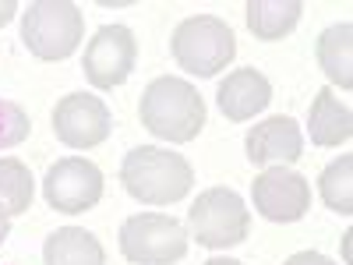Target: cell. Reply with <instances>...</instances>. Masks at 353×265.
Segmentation results:
<instances>
[{
  "label": "cell",
  "instance_id": "obj_1",
  "mask_svg": "<svg viewBox=\"0 0 353 265\" xmlns=\"http://www.w3.org/2000/svg\"><path fill=\"white\" fill-rule=\"evenodd\" d=\"M138 117L149 135L184 145V141H194L205 128V99L198 96V88L191 81L163 75L149 81V88L141 92Z\"/></svg>",
  "mask_w": 353,
  "mask_h": 265
},
{
  "label": "cell",
  "instance_id": "obj_2",
  "mask_svg": "<svg viewBox=\"0 0 353 265\" xmlns=\"http://www.w3.org/2000/svg\"><path fill=\"white\" fill-rule=\"evenodd\" d=\"M121 184L141 205H173L188 198L194 170L181 153L159 149V145H138L121 163Z\"/></svg>",
  "mask_w": 353,
  "mask_h": 265
},
{
  "label": "cell",
  "instance_id": "obj_3",
  "mask_svg": "<svg viewBox=\"0 0 353 265\" xmlns=\"http://www.w3.org/2000/svg\"><path fill=\"white\" fill-rule=\"evenodd\" d=\"M85 39V14L71 0H32L21 11V43L39 61H68Z\"/></svg>",
  "mask_w": 353,
  "mask_h": 265
},
{
  "label": "cell",
  "instance_id": "obj_4",
  "mask_svg": "<svg viewBox=\"0 0 353 265\" xmlns=\"http://www.w3.org/2000/svg\"><path fill=\"white\" fill-rule=\"evenodd\" d=\"M173 61L176 68H184L194 78H216L223 68H230V61L237 57V39H233L230 25L216 14H194L184 18L173 28Z\"/></svg>",
  "mask_w": 353,
  "mask_h": 265
},
{
  "label": "cell",
  "instance_id": "obj_5",
  "mask_svg": "<svg viewBox=\"0 0 353 265\" xmlns=\"http://www.w3.org/2000/svg\"><path fill=\"white\" fill-rule=\"evenodd\" d=\"M188 226L201 248H233L244 244L251 233V209L230 188H209L188 209Z\"/></svg>",
  "mask_w": 353,
  "mask_h": 265
},
{
  "label": "cell",
  "instance_id": "obj_6",
  "mask_svg": "<svg viewBox=\"0 0 353 265\" xmlns=\"http://www.w3.org/2000/svg\"><path fill=\"white\" fill-rule=\"evenodd\" d=\"M121 255L134 265H173L188 255V230L173 216L138 213L121 226Z\"/></svg>",
  "mask_w": 353,
  "mask_h": 265
},
{
  "label": "cell",
  "instance_id": "obj_7",
  "mask_svg": "<svg viewBox=\"0 0 353 265\" xmlns=\"http://www.w3.org/2000/svg\"><path fill=\"white\" fill-rule=\"evenodd\" d=\"M43 195H46L50 209L64 213V216L88 213L103 198V170L81 156L57 159L43 177Z\"/></svg>",
  "mask_w": 353,
  "mask_h": 265
},
{
  "label": "cell",
  "instance_id": "obj_8",
  "mask_svg": "<svg viewBox=\"0 0 353 265\" xmlns=\"http://www.w3.org/2000/svg\"><path fill=\"white\" fill-rule=\"evenodd\" d=\"M138 61V39L128 25H103L85 46V78L92 88H117L124 85Z\"/></svg>",
  "mask_w": 353,
  "mask_h": 265
},
{
  "label": "cell",
  "instance_id": "obj_9",
  "mask_svg": "<svg viewBox=\"0 0 353 265\" xmlns=\"http://www.w3.org/2000/svg\"><path fill=\"white\" fill-rule=\"evenodd\" d=\"M254 213L272 223H297L311 209V184L307 177L293 173L286 166H269L251 181Z\"/></svg>",
  "mask_w": 353,
  "mask_h": 265
},
{
  "label": "cell",
  "instance_id": "obj_10",
  "mask_svg": "<svg viewBox=\"0 0 353 265\" xmlns=\"http://www.w3.org/2000/svg\"><path fill=\"white\" fill-rule=\"evenodd\" d=\"M53 131L68 149H96L113 131V117L99 96L71 92L53 110Z\"/></svg>",
  "mask_w": 353,
  "mask_h": 265
},
{
  "label": "cell",
  "instance_id": "obj_11",
  "mask_svg": "<svg viewBox=\"0 0 353 265\" xmlns=\"http://www.w3.org/2000/svg\"><path fill=\"white\" fill-rule=\"evenodd\" d=\"M244 149L254 166H272V163L286 166L304 156V135L297 121H290V117H269V121H261L248 131Z\"/></svg>",
  "mask_w": 353,
  "mask_h": 265
},
{
  "label": "cell",
  "instance_id": "obj_12",
  "mask_svg": "<svg viewBox=\"0 0 353 265\" xmlns=\"http://www.w3.org/2000/svg\"><path fill=\"white\" fill-rule=\"evenodd\" d=\"M216 103H219L226 121H233V124L251 121L254 113H261L272 103V81L254 68H237V71H230L223 78L219 92H216Z\"/></svg>",
  "mask_w": 353,
  "mask_h": 265
},
{
  "label": "cell",
  "instance_id": "obj_13",
  "mask_svg": "<svg viewBox=\"0 0 353 265\" xmlns=\"http://www.w3.org/2000/svg\"><path fill=\"white\" fill-rule=\"evenodd\" d=\"M307 131H311V141L321 145V149H336V145L353 138V113L346 103H339L332 88H321L314 96L311 113H307Z\"/></svg>",
  "mask_w": 353,
  "mask_h": 265
},
{
  "label": "cell",
  "instance_id": "obj_14",
  "mask_svg": "<svg viewBox=\"0 0 353 265\" xmlns=\"http://www.w3.org/2000/svg\"><path fill=\"white\" fill-rule=\"evenodd\" d=\"M43 262L46 265H106V251L96 241V233H88L81 226H64L46 237Z\"/></svg>",
  "mask_w": 353,
  "mask_h": 265
},
{
  "label": "cell",
  "instance_id": "obj_15",
  "mask_svg": "<svg viewBox=\"0 0 353 265\" xmlns=\"http://www.w3.org/2000/svg\"><path fill=\"white\" fill-rule=\"evenodd\" d=\"M314 57H318V68L329 75V81H336L339 88H353V25L350 21L329 25L314 43Z\"/></svg>",
  "mask_w": 353,
  "mask_h": 265
},
{
  "label": "cell",
  "instance_id": "obj_16",
  "mask_svg": "<svg viewBox=\"0 0 353 265\" xmlns=\"http://www.w3.org/2000/svg\"><path fill=\"white\" fill-rule=\"evenodd\" d=\"M244 11H248V28L254 32V39L276 43L297 28L304 4L301 0H248Z\"/></svg>",
  "mask_w": 353,
  "mask_h": 265
},
{
  "label": "cell",
  "instance_id": "obj_17",
  "mask_svg": "<svg viewBox=\"0 0 353 265\" xmlns=\"http://www.w3.org/2000/svg\"><path fill=\"white\" fill-rule=\"evenodd\" d=\"M32 205V173L14 156L0 159V209L8 216H21Z\"/></svg>",
  "mask_w": 353,
  "mask_h": 265
},
{
  "label": "cell",
  "instance_id": "obj_18",
  "mask_svg": "<svg viewBox=\"0 0 353 265\" xmlns=\"http://www.w3.org/2000/svg\"><path fill=\"white\" fill-rule=\"evenodd\" d=\"M318 191H321V202H325L332 213L350 216L353 213V156H339L336 163H329L321 170Z\"/></svg>",
  "mask_w": 353,
  "mask_h": 265
},
{
  "label": "cell",
  "instance_id": "obj_19",
  "mask_svg": "<svg viewBox=\"0 0 353 265\" xmlns=\"http://www.w3.org/2000/svg\"><path fill=\"white\" fill-rule=\"evenodd\" d=\"M28 131H32L28 113L18 103H11V99H0V149H14V145H21L28 138Z\"/></svg>",
  "mask_w": 353,
  "mask_h": 265
},
{
  "label": "cell",
  "instance_id": "obj_20",
  "mask_svg": "<svg viewBox=\"0 0 353 265\" xmlns=\"http://www.w3.org/2000/svg\"><path fill=\"white\" fill-rule=\"evenodd\" d=\"M283 265H336V262L325 258V255H318V251H297V255H290Z\"/></svg>",
  "mask_w": 353,
  "mask_h": 265
},
{
  "label": "cell",
  "instance_id": "obj_21",
  "mask_svg": "<svg viewBox=\"0 0 353 265\" xmlns=\"http://www.w3.org/2000/svg\"><path fill=\"white\" fill-rule=\"evenodd\" d=\"M14 14H18V4H14V0H0V28H4Z\"/></svg>",
  "mask_w": 353,
  "mask_h": 265
},
{
  "label": "cell",
  "instance_id": "obj_22",
  "mask_svg": "<svg viewBox=\"0 0 353 265\" xmlns=\"http://www.w3.org/2000/svg\"><path fill=\"white\" fill-rule=\"evenodd\" d=\"M11 237V216L4 213V209H0V244H4Z\"/></svg>",
  "mask_w": 353,
  "mask_h": 265
},
{
  "label": "cell",
  "instance_id": "obj_23",
  "mask_svg": "<svg viewBox=\"0 0 353 265\" xmlns=\"http://www.w3.org/2000/svg\"><path fill=\"white\" fill-rule=\"evenodd\" d=\"M205 265H244V262H237V258H209Z\"/></svg>",
  "mask_w": 353,
  "mask_h": 265
}]
</instances>
